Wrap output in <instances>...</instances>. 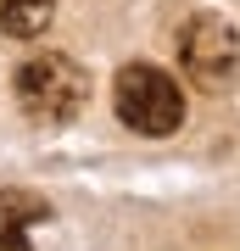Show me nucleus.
I'll return each mask as SVG.
<instances>
[{
	"instance_id": "nucleus-1",
	"label": "nucleus",
	"mask_w": 240,
	"mask_h": 251,
	"mask_svg": "<svg viewBox=\"0 0 240 251\" xmlns=\"http://www.w3.org/2000/svg\"><path fill=\"white\" fill-rule=\"evenodd\" d=\"M89 100V73L62 50H45V56H28L17 67V106L28 112V123L39 128H62L84 112Z\"/></svg>"
},
{
	"instance_id": "nucleus-2",
	"label": "nucleus",
	"mask_w": 240,
	"mask_h": 251,
	"mask_svg": "<svg viewBox=\"0 0 240 251\" xmlns=\"http://www.w3.org/2000/svg\"><path fill=\"white\" fill-rule=\"evenodd\" d=\"M112 100H117V117H123L134 134H151V140L173 134V128L185 123V90H179L162 67H151V62H134V67L117 73Z\"/></svg>"
},
{
	"instance_id": "nucleus-3",
	"label": "nucleus",
	"mask_w": 240,
	"mask_h": 251,
	"mask_svg": "<svg viewBox=\"0 0 240 251\" xmlns=\"http://www.w3.org/2000/svg\"><path fill=\"white\" fill-rule=\"evenodd\" d=\"M179 62H185V73L196 84H207V90H218L223 78H235L240 67V34L223 17H190L185 34H179Z\"/></svg>"
},
{
	"instance_id": "nucleus-4",
	"label": "nucleus",
	"mask_w": 240,
	"mask_h": 251,
	"mask_svg": "<svg viewBox=\"0 0 240 251\" xmlns=\"http://www.w3.org/2000/svg\"><path fill=\"white\" fill-rule=\"evenodd\" d=\"M51 218V201L34 190H0V251H34V229Z\"/></svg>"
},
{
	"instance_id": "nucleus-5",
	"label": "nucleus",
	"mask_w": 240,
	"mask_h": 251,
	"mask_svg": "<svg viewBox=\"0 0 240 251\" xmlns=\"http://www.w3.org/2000/svg\"><path fill=\"white\" fill-rule=\"evenodd\" d=\"M51 11H56V0H0V34L34 39V34H45Z\"/></svg>"
}]
</instances>
